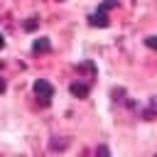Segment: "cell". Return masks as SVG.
<instances>
[{
    "label": "cell",
    "instance_id": "7",
    "mask_svg": "<svg viewBox=\"0 0 157 157\" xmlns=\"http://www.w3.org/2000/svg\"><path fill=\"white\" fill-rule=\"evenodd\" d=\"M2 47H5V37L0 34V49H2Z\"/></svg>",
    "mask_w": 157,
    "mask_h": 157
},
{
    "label": "cell",
    "instance_id": "2",
    "mask_svg": "<svg viewBox=\"0 0 157 157\" xmlns=\"http://www.w3.org/2000/svg\"><path fill=\"white\" fill-rule=\"evenodd\" d=\"M32 91H34V96L39 98L42 105H49L52 98H54V86H52L49 81H44V78H37L34 86H32Z\"/></svg>",
    "mask_w": 157,
    "mask_h": 157
},
{
    "label": "cell",
    "instance_id": "3",
    "mask_svg": "<svg viewBox=\"0 0 157 157\" xmlns=\"http://www.w3.org/2000/svg\"><path fill=\"white\" fill-rule=\"evenodd\" d=\"M52 49V44H49V39L47 37H39V39H34V44H32V52H49Z\"/></svg>",
    "mask_w": 157,
    "mask_h": 157
},
{
    "label": "cell",
    "instance_id": "5",
    "mask_svg": "<svg viewBox=\"0 0 157 157\" xmlns=\"http://www.w3.org/2000/svg\"><path fill=\"white\" fill-rule=\"evenodd\" d=\"M145 42H147V47H152V49H157V37H147Z\"/></svg>",
    "mask_w": 157,
    "mask_h": 157
},
{
    "label": "cell",
    "instance_id": "4",
    "mask_svg": "<svg viewBox=\"0 0 157 157\" xmlns=\"http://www.w3.org/2000/svg\"><path fill=\"white\" fill-rule=\"evenodd\" d=\"M88 88H91L88 83H78V81H76V83H71V93H74V96H78V98L88 96Z\"/></svg>",
    "mask_w": 157,
    "mask_h": 157
},
{
    "label": "cell",
    "instance_id": "6",
    "mask_svg": "<svg viewBox=\"0 0 157 157\" xmlns=\"http://www.w3.org/2000/svg\"><path fill=\"white\" fill-rule=\"evenodd\" d=\"M2 91H5V81L0 78V93H2Z\"/></svg>",
    "mask_w": 157,
    "mask_h": 157
},
{
    "label": "cell",
    "instance_id": "1",
    "mask_svg": "<svg viewBox=\"0 0 157 157\" xmlns=\"http://www.w3.org/2000/svg\"><path fill=\"white\" fill-rule=\"evenodd\" d=\"M115 5H118V0H103L101 7L88 15V25H93V27H108V22H110L108 20V10L115 7Z\"/></svg>",
    "mask_w": 157,
    "mask_h": 157
}]
</instances>
